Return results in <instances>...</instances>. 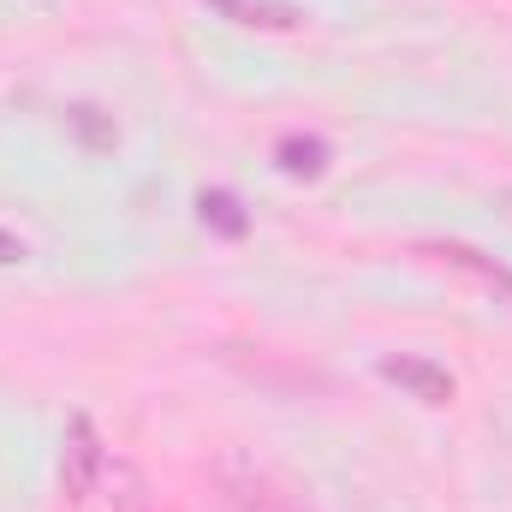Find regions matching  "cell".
Wrapping results in <instances>:
<instances>
[{
	"label": "cell",
	"mask_w": 512,
	"mask_h": 512,
	"mask_svg": "<svg viewBox=\"0 0 512 512\" xmlns=\"http://www.w3.org/2000/svg\"><path fill=\"white\" fill-rule=\"evenodd\" d=\"M215 495H221L227 512H304L256 459H245V453H221V459H215Z\"/></svg>",
	"instance_id": "cell-1"
},
{
	"label": "cell",
	"mask_w": 512,
	"mask_h": 512,
	"mask_svg": "<svg viewBox=\"0 0 512 512\" xmlns=\"http://www.w3.org/2000/svg\"><path fill=\"white\" fill-rule=\"evenodd\" d=\"M90 501H102L108 512H155V489H149V477H143V465H137V459L108 453V459H102V471H96Z\"/></svg>",
	"instance_id": "cell-2"
},
{
	"label": "cell",
	"mask_w": 512,
	"mask_h": 512,
	"mask_svg": "<svg viewBox=\"0 0 512 512\" xmlns=\"http://www.w3.org/2000/svg\"><path fill=\"white\" fill-rule=\"evenodd\" d=\"M102 459H108V447H102V441H96V429L78 417V423L66 429V441H60V489H66L72 501H90Z\"/></svg>",
	"instance_id": "cell-3"
},
{
	"label": "cell",
	"mask_w": 512,
	"mask_h": 512,
	"mask_svg": "<svg viewBox=\"0 0 512 512\" xmlns=\"http://www.w3.org/2000/svg\"><path fill=\"white\" fill-rule=\"evenodd\" d=\"M382 376L393 387H405L411 399H423V405H447L453 399V376L441 364H429V358H387Z\"/></svg>",
	"instance_id": "cell-4"
},
{
	"label": "cell",
	"mask_w": 512,
	"mask_h": 512,
	"mask_svg": "<svg viewBox=\"0 0 512 512\" xmlns=\"http://www.w3.org/2000/svg\"><path fill=\"white\" fill-rule=\"evenodd\" d=\"M221 18L245 24V30H304L310 12L304 6H286V0H209Z\"/></svg>",
	"instance_id": "cell-5"
},
{
	"label": "cell",
	"mask_w": 512,
	"mask_h": 512,
	"mask_svg": "<svg viewBox=\"0 0 512 512\" xmlns=\"http://www.w3.org/2000/svg\"><path fill=\"white\" fill-rule=\"evenodd\" d=\"M429 256H441L447 268H465V274H477L483 286H501V292H512V274L501 268V262H483L477 251H465V245H429Z\"/></svg>",
	"instance_id": "cell-6"
},
{
	"label": "cell",
	"mask_w": 512,
	"mask_h": 512,
	"mask_svg": "<svg viewBox=\"0 0 512 512\" xmlns=\"http://www.w3.org/2000/svg\"><path fill=\"white\" fill-rule=\"evenodd\" d=\"M18 256H24V245H18L12 233H0V262H18Z\"/></svg>",
	"instance_id": "cell-7"
}]
</instances>
